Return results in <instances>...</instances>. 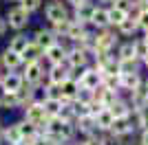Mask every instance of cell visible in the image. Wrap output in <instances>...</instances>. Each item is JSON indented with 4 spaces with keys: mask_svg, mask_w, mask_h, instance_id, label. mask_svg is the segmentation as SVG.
Returning a JSON list of instances; mask_svg holds the SVG:
<instances>
[{
    "mask_svg": "<svg viewBox=\"0 0 148 145\" xmlns=\"http://www.w3.org/2000/svg\"><path fill=\"white\" fill-rule=\"evenodd\" d=\"M31 22V13L27 11V9H22L20 5L11 7L9 11H7V26H11L13 31H22L27 29Z\"/></svg>",
    "mask_w": 148,
    "mask_h": 145,
    "instance_id": "cell-1",
    "label": "cell"
},
{
    "mask_svg": "<svg viewBox=\"0 0 148 145\" xmlns=\"http://www.w3.org/2000/svg\"><path fill=\"white\" fill-rule=\"evenodd\" d=\"M117 44V35L115 31H111V26L95 31V51L93 53H111L113 46Z\"/></svg>",
    "mask_w": 148,
    "mask_h": 145,
    "instance_id": "cell-2",
    "label": "cell"
},
{
    "mask_svg": "<svg viewBox=\"0 0 148 145\" xmlns=\"http://www.w3.org/2000/svg\"><path fill=\"white\" fill-rule=\"evenodd\" d=\"M22 110H25V117H22V119L29 121V123H33L38 130H44L49 115H47V110L42 108V103H40V101H33V103H29V106L22 108Z\"/></svg>",
    "mask_w": 148,
    "mask_h": 145,
    "instance_id": "cell-3",
    "label": "cell"
},
{
    "mask_svg": "<svg viewBox=\"0 0 148 145\" xmlns=\"http://www.w3.org/2000/svg\"><path fill=\"white\" fill-rule=\"evenodd\" d=\"M128 95H130V101H128L130 103V112L148 108V90H146V86H144V81H139L137 88H133Z\"/></svg>",
    "mask_w": 148,
    "mask_h": 145,
    "instance_id": "cell-4",
    "label": "cell"
},
{
    "mask_svg": "<svg viewBox=\"0 0 148 145\" xmlns=\"http://www.w3.org/2000/svg\"><path fill=\"white\" fill-rule=\"evenodd\" d=\"M25 66V72H22V81H27V84H31L33 88H38L40 86V81H42L44 77V68L40 62H29V64H22Z\"/></svg>",
    "mask_w": 148,
    "mask_h": 145,
    "instance_id": "cell-5",
    "label": "cell"
},
{
    "mask_svg": "<svg viewBox=\"0 0 148 145\" xmlns=\"http://www.w3.org/2000/svg\"><path fill=\"white\" fill-rule=\"evenodd\" d=\"M88 57L91 55L86 51H82L80 46H73V48H66V55H64V64L69 68H82L88 64Z\"/></svg>",
    "mask_w": 148,
    "mask_h": 145,
    "instance_id": "cell-6",
    "label": "cell"
},
{
    "mask_svg": "<svg viewBox=\"0 0 148 145\" xmlns=\"http://www.w3.org/2000/svg\"><path fill=\"white\" fill-rule=\"evenodd\" d=\"M108 132L115 134V136H119V139H124V136H128V134L135 132V121L130 119V115L128 117H117V119H113Z\"/></svg>",
    "mask_w": 148,
    "mask_h": 145,
    "instance_id": "cell-7",
    "label": "cell"
},
{
    "mask_svg": "<svg viewBox=\"0 0 148 145\" xmlns=\"http://www.w3.org/2000/svg\"><path fill=\"white\" fill-rule=\"evenodd\" d=\"M44 18L49 22H58V20H64L69 18V9L66 5H62V0H53L44 7Z\"/></svg>",
    "mask_w": 148,
    "mask_h": 145,
    "instance_id": "cell-8",
    "label": "cell"
},
{
    "mask_svg": "<svg viewBox=\"0 0 148 145\" xmlns=\"http://www.w3.org/2000/svg\"><path fill=\"white\" fill-rule=\"evenodd\" d=\"M64 55H66V46H64L60 40L42 51V57L49 62V64H62V62H64Z\"/></svg>",
    "mask_w": 148,
    "mask_h": 145,
    "instance_id": "cell-9",
    "label": "cell"
},
{
    "mask_svg": "<svg viewBox=\"0 0 148 145\" xmlns=\"http://www.w3.org/2000/svg\"><path fill=\"white\" fill-rule=\"evenodd\" d=\"M93 9H95V5H93V2H88V0H82L80 5H75V7H73V20H75V22H80V24H88Z\"/></svg>",
    "mask_w": 148,
    "mask_h": 145,
    "instance_id": "cell-10",
    "label": "cell"
},
{
    "mask_svg": "<svg viewBox=\"0 0 148 145\" xmlns=\"http://www.w3.org/2000/svg\"><path fill=\"white\" fill-rule=\"evenodd\" d=\"M47 77H49V84L60 86L66 77H71V72H69V66L62 62V64H51L49 72H47Z\"/></svg>",
    "mask_w": 148,
    "mask_h": 145,
    "instance_id": "cell-11",
    "label": "cell"
},
{
    "mask_svg": "<svg viewBox=\"0 0 148 145\" xmlns=\"http://www.w3.org/2000/svg\"><path fill=\"white\" fill-rule=\"evenodd\" d=\"M77 90H80V84H77L73 77H66L60 84V99H62V103H69L75 95H77Z\"/></svg>",
    "mask_w": 148,
    "mask_h": 145,
    "instance_id": "cell-12",
    "label": "cell"
},
{
    "mask_svg": "<svg viewBox=\"0 0 148 145\" xmlns=\"http://www.w3.org/2000/svg\"><path fill=\"white\" fill-rule=\"evenodd\" d=\"M31 40H33V42H36L38 46L44 51V48H49L53 42H58V35H56L51 29H38L36 33H33V37H31Z\"/></svg>",
    "mask_w": 148,
    "mask_h": 145,
    "instance_id": "cell-13",
    "label": "cell"
},
{
    "mask_svg": "<svg viewBox=\"0 0 148 145\" xmlns=\"http://www.w3.org/2000/svg\"><path fill=\"white\" fill-rule=\"evenodd\" d=\"M75 130L80 134H84V136H88V134H95L97 130H95V117L91 115H82V117H75Z\"/></svg>",
    "mask_w": 148,
    "mask_h": 145,
    "instance_id": "cell-14",
    "label": "cell"
},
{
    "mask_svg": "<svg viewBox=\"0 0 148 145\" xmlns=\"http://www.w3.org/2000/svg\"><path fill=\"white\" fill-rule=\"evenodd\" d=\"M20 57H22V64H29V62H40V60H42V48L38 46L33 40H29V42H27V46L22 48Z\"/></svg>",
    "mask_w": 148,
    "mask_h": 145,
    "instance_id": "cell-15",
    "label": "cell"
},
{
    "mask_svg": "<svg viewBox=\"0 0 148 145\" xmlns=\"http://www.w3.org/2000/svg\"><path fill=\"white\" fill-rule=\"evenodd\" d=\"M0 66H5L7 70H16L22 66V57L20 53H13L11 48H5V53L0 55Z\"/></svg>",
    "mask_w": 148,
    "mask_h": 145,
    "instance_id": "cell-16",
    "label": "cell"
},
{
    "mask_svg": "<svg viewBox=\"0 0 148 145\" xmlns=\"http://www.w3.org/2000/svg\"><path fill=\"white\" fill-rule=\"evenodd\" d=\"M139 81H142V77H139V70L122 72V75H119V90L130 92L133 88H137V84H139Z\"/></svg>",
    "mask_w": 148,
    "mask_h": 145,
    "instance_id": "cell-17",
    "label": "cell"
},
{
    "mask_svg": "<svg viewBox=\"0 0 148 145\" xmlns=\"http://www.w3.org/2000/svg\"><path fill=\"white\" fill-rule=\"evenodd\" d=\"M113 119H115V117L111 115V110L102 108L97 115H95V130H97V132H108V130H111Z\"/></svg>",
    "mask_w": 148,
    "mask_h": 145,
    "instance_id": "cell-18",
    "label": "cell"
},
{
    "mask_svg": "<svg viewBox=\"0 0 148 145\" xmlns=\"http://www.w3.org/2000/svg\"><path fill=\"white\" fill-rule=\"evenodd\" d=\"M0 81H2V86L7 88V92H16L20 86H22V75H20V72L9 70L7 75H2V77H0Z\"/></svg>",
    "mask_w": 148,
    "mask_h": 145,
    "instance_id": "cell-19",
    "label": "cell"
},
{
    "mask_svg": "<svg viewBox=\"0 0 148 145\" xmlns=\"http://www.w3.org/2000/svg\"><path fill=\"white\" fill-rule=\"evenodd\" d=\"M117 29V33L119 35H126V37H130V35H135L137 31H139V26H137V20L133 18V16H126V18L122 20V22L115 26Z\"/></svg>",
    "mask_w": 148,
    "mask_h": 145,
    "instance_id": "cell-20",
    "label": "cell"
},
{
    "mask_svg": "<svg viewBox=\"0 0 148 145\" xmlns=\"http://www.w3.org/2000/svg\"><path fill=\"white\" fill-rule=\"evenodd\" d=\"M88 24H93L95 29H106V26H108V16H106V9H104V7H97V5H95Z\"/></svg>",
    "mask_w": 148,
    "mask_h": 145,
    "instance_id": "cell-21",
    "label": "cell"
},
{
    "mask_svg": "<svg viewBox=\"0 0 148 145\" xmlns=\"http://www.w3.org/2000/svg\"><path fill=\"white\" fill-rule=\"evenodd\" d=\"M86 33V24H80V22H75V20H71L69 22V29H66V33H64V37L66 40H71V42H77L82 35Z\"/></svg>",
    "mask_w": 148,
    "mask_h": 145,
    "instance_id": "cell-22",
    "label": "cell"
},
{
    "mask_svg": "<svg viewBox=\"0 0 148 145\" xmlns=\"http://www.w3.org/2000/svg\"><path fill=\"white\" fill-rule=\"evenodd\" d=\"M108 110H111V115L115 117V119H117V117H128V115H130V103L117 97V99L108 106Z\"/></svg>",
    "mask_w": 148,
    "mask_h": 145,
    "instance_id": "cell-23",
    "label": "cell"
},
{
    "mask_svg": "<svg viewBox=\"0 0 148 145\" xmlns=\"http://www.w3.org/2000/svg\"><path fill=\"white\" fill-rule=\"evenodd\" d=\"M16 123H18L20 139H25V141H31L33 136H38V132H40L33 123H29V121H25V119H22V121H16Z\"/></svg>",
    "mask_w": 148,
    "mask_h": 145,
    "instance_id": "cell-24",
    "label": "cell"
},
{
    "mask_svg": "<svg viewBox=\"0 0 148 145\" xmlns=\"http://www.w3.org/2000/svg\"><path fill=\"white\" fill-rule=\"evenodd\" d=\"M40 103H42V108L47 110V115H49V117L58 115L60 108H62V99H58V97H42Z\"/></svg>",
    "mask_w": 148,
    "mask_h": 145,
    "instance_id": "cell-25",
    "label": "cell"
},
{
    "mask_svg": "<svg viewBox=\"0 0 148 145\" xmlns=\"http://www.w3.org/2000/svg\"><path fill=\"white\" fill-rule=\"evenodd\" d=\"M75 46H80L82 51H86V53L91 55L93 51H95V33H91V31L86 29V33H84V35L75 42Z\"/></svg>",
    "mask_w": 148,
    "mask_h": 145,
    "instance_id": "cell-26",
    "label": "cell"
},
{
    "mask_svg": "<svg viewBox=\"0 0 148 145\" xmlns=\"http://www.w3.org/2000/svg\"><path fill=\"white\" fill-rule=\"evenodd\" d=\"M106 16H108V26H117L119 22H122L124 18H126V16H128V13L126 11H122V9H117V7H108V9H106Z\"/></svg>",
    "mask_w": 148,
    "mask_h": 145,
    "instance_id": "cell-27",
    "label": "cell"
},
{
    "mask_svg": "<svg viewBox=\"0 0 148 145\" xmlns=\"http://www.w3.org/2000/svg\"><path fill=\"white\" fill-rule=\"evenodd\" d=\"M27 42H29V37H27L25 33H20V31H18V35L11 37V42H9V46H7V48H11L13 53H22V48L27 46Z\"/></svg>",
    "mask_w": 148,
    "mask_h": 145,
    "instance_id": "cell-28",
    "label": "cell"
},
{
    "mask_svg": "<svg viewBox=\"0 0 148 145\" xmlns=\"http://www.w3.org/2000/svg\"><path fill=\"white\" fill-rule=\"evenodd\" d=\"M117 66H119V75L122 72H133V70H139V60H135V57L117 60Z\"/></svg>",
    "mask_w": 148,
    "mask_h": 145,
    "instance_id": "cell-29",
    "label": "cell"
},
{
    "mask_svg": "<svg viewBox=\"0 0 148 145\" xmlns=\"http://www.w3.org/2000/svg\"><path fill=\"white\" fill-rule=\"evenodd\" d=\"M2 139L11 145L16 141H20V132H18V123H11L9 127H2Z\"/></svg>",
    "mask_w": 148,
    "mask_h": 145,
    "instance_id": "cell-30",
    "label": "cell"
},
{
    "mask_svg": "<svg viewBox=\"0 0 148 145\" xmlns=\"http://www.w3.org/2000/svg\"><path fill=\"white\" fill-rule=\"evenodd\" d=\"M0 108H2V110L18 108V97H16V92H5V97L0 99Z\"/></svg>",
    "mask_w": 148,
    "mask_h": 145,
    "instance_id": "cell-31",
    "label": "cell"
},
{
    "mask_svg": "<svg viewBox=\"0 0 148 145\" xmlns=\"http://www.w3.org/2000/svg\"><path fill=\"white\" fill-rule=\"evenodd\" d=\"M69 22H71V18H64V20H58V22H51V31H53L58 37H64V33H66V29H69Z\"/></svg>",
    "mask_w": 148,
    "mask_h": 145,
    "instance_id": "cell-32",
    "label": "cell"
},
{
    "mask_svg": "<svg viewBox=\"0 0 148 145\" xmlns=\"http://www.w3.org/2000/svg\"><path fill=\"white\" fill-rule=\"evenodd\" d=\"M128 57H135V48H133V42H126L117 48V60H128ZM137 60V57H135Z\"/></svg>",
    "mask_w": 148,
    "mask_h": 145,
    "instance_id": "cell-33",
    "label": "cell"
},
{
    "mask_svg": "<svg viewBox=\"0 0 148 145\" xmlns=\"http://www.w3.org/2000/svg\"><path fill=\"white\" fill-rule=\"evenodd\" d=\"M102 86L111 90H119V75H102Z\"/></svg>",
    "mask_w": 148,
    "mask_h": 145,
    "instance_id": "cell-34",
    "label": "cell"
},
{
    "mask_svg": "<svg viewBox=\"0 0 148 145\" xmlns=\"http://www.w3.org/2000/svg\"><path fill=\"white\" fill-rule=\"evenodd\" d=\"M135 20H137V26L142 31H148V5H144L142 9H139V13L135 16Z\"/></svg>",
    "mask_w": 148,
    "mask_h": 145,
    "instance_id": "cell-35",
    "label": "cell"
},
{
    "mask_svg": "<svg viewBox=\"0 0 148 145\" xmlns=\"http://www.w3.org/2000/svg\"><path fill=\"white\" fill-rule=\"evenodd\" d=\"M58 117H60L62 121H75L73 108H71V101H69V103H62V108H60V112H58Z\"/></svg>",
    "mask_w": 148,
    "mask_h": 145,
    "instance_id": "cell-36",
    "label": "cell"
},
{
    "mask_svg": "<svg viewBox=\"0 0 148 145\" xmlns=\"http://www.w3.org/2000/svg\"><path fill=\"white\" fill-rule=\"evenodd\" d=\"M133 48H135V57H137L139 62H142V57L148 53V46L144 44V40H142V37H139V40H133Z\"/></svg>",
    "mask_w": 148,
    "mask_h": 145,
    "instance_id": "cell-37",
    "label": "cell"
},
{
    "mask_svg": "<svg viewBox=\"0 0 148 145\" xmlns=\"http://www.w3.org/2000/svg\"><path fill=\"white\" fill-rule=\"evenodd\" d=\"M18 5L22 7V9H27L29 13H33L42 7V0H18Z\"/></svg>",
    "mask_w": 148,
    "mask_h": 145,
    "instance_id": "cell-38",
    "label": "cell"
},
{
    "mask_svg": "<svg viewBox=\"0 0 148 145\" xmlns=\"http://www.w3.org/2000/svg\"><path fill=\"white\" fill-rule=\"evenodd\" d=\"M99 139H102V145H124L122 139L115 136V134H111V132H106V136H99Z\"/></svg>",
    "mask_w": 148,
    "mask_h": 145,
    "instance_id": "cell-39",
    "label": "cell"
},
{
    "mask_svg": "<svg viewBox=\"0 0 148 145\" xmlns=\"http://www.w3.org/2000/svg\"><path fill=\"white\" fill-rule=\"evenodd\" d=\"M133 2H135V0H113L111 5H113V7H117V9H122V11H126V13H128L130 9H133Z\"/></svg>",
    "mask_w": 148,
    "mask_h": 145,
    "instance_id": "cell-40",
    "label": "cell"
},
{
    "mask_svg": "<svg viewBox=\"0 0 148 145\" xmlns=\"http://www.w3.org/2000/svg\"><path fill=\"white\" fill-rule=\"evenodd\" d=\"M82 145H102V139L97 136V132H95V134H88L86 139H84V143H82Z\"/></svg>",
    "mask_w": 148,
    "mask_h": 145,
    "instance_id": "cell-41",
    "label": "cell"
},
{
    "mask_svg": "<svg viewBox=\"0 0 148 145\" xmlns=\"http://www.w3.org/2000/svg\"><path fill=\"white\" fill-rule=\"evenodd\" d=\"M5 31H7V20H2V18H0V37L5 35Z\"/></svg>",
    "mask_w": 148,
    "mask_h": 145,
    "instance_id": "cell-42",
    "label": "cell"
},
{
    "mask_svg": "<svg viewBox=\"0 0 148 145\" xmlns=\"http://www.w3.org/2000/svg\"><path fill=\"white\" fill-rule=\"evenodd\" d=\"M139 145H148V132H146V130L142 132V139H139Z\"/></svg>",
    "mask_w": 148,
    "mask_h": 145,
    "instance_id": "cell-43",
    "label": "cell"
},
{
    "mask_svg": "<svg viewBox=\"0 0 148 145\" xmlns=\"http://www.w3.org/2000/svg\"><path fill=\"white\" fill-rule=\"evenodd\" d=\"M5 92H7V88H5V86H2V81H0V99L5 97Z\"/></svg>",
    "mask_w": 148,
    "mask_h": 145,
    "instance_id": "cell-44",
    "label": "cell"
},
{
    "mask_svg": "<svg viewBox=\"0 0 148 145\" xmlns=\"http://www.w3.org/2000/svg\"><path fill=\"white\" fill-rule=\"evenodd\" d=\"M142 64H144V66L148 68V53H146V55H144V57H142Z\"/></svg>",
    "mask_w": 148,
    "mask_h": 145,
    "instance_id": "cell-45",
    "label": "cell"
},
{
    "mask_svg": "<svg viewBox=\"0 0 148 145\" xmlns=\"http://www.w3.org/2000/svg\"><path fill=\"white\" fill-rule=\"evenodd\" d=\"M142 40H144V44L148 46V31H144V37H142Z\"/></svg>",
    "mask_w": 148,
    "mask_h": 145,
    "instance_id": "cell-46",
    "label": "cell"
},
{
    "mask_svg": "<svg viewBox=\"0 0 148 145\" xmlns=\"http://www.w3.org/2000/svg\"><path fill=\"white\" fill-rule=\"evenodd\" d=\"M66 2H71V5H73V7H75V5H80L82 0H66Z\"/></svg>",
    "mask_w": 148,
    "mask_h": 145,
    "instance_id": "cell-47",
    "label": "cell"
},
{
    "mask_svg": "<svg viewBox=\"0 0 148 145\" xmlns=\"http://www.w3.org/2000/svg\"><path fill=\"white\" fill-rule=\"evenodd\" d=\"M97 2H113V0H97Z\"/></svg>",
    "mask_w": 148,
    "mask_h": 145,
    "instance_id": "cell-48",
    "label": "cell"
},
{
    "mask_svg": "<svg viewBox=\"0 0 148 145\" xmlns=\"http://www.w3.org/2000/svg\"><path fill=\"white\" fill-rule=\"evenodd\" d=\"M144 86H146V90H148V79H146V81H144Z\"/></svg>",
    "mask_w": 148,
    "mask_h": 145,
    "instance_id": "cell-49",
    "label": "cell"
},
{
    "mask_svg": "<svg viewBox=\"0 0 148 145\" xmlns=\"http://www.w3.org/2000/svg\"><path fill=\"white\" fill-rule=\"evenodd\" d=\"M71 145H82V143H71Z\"/></svg>",
    "mask_w": 148,
    "mask_h": 145,
    "instance_id": "cell-50",
    "label": "cell"
},
{
    "mask_svg": "<svg viewBox=\"0 0 148 145\" xmlns=\"http://www.w3.org/2000/svg\"><path fill=\"white\" fill-rule=\"evenodd\" d=\"M144 2H146V5H148V0H144Z\"/></svg>",
    "mask_w": 148,
    "mask_h": 145,
    "instance_id": "cell-51",
    "label": "cell"
}]
</instances>
